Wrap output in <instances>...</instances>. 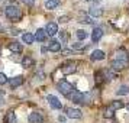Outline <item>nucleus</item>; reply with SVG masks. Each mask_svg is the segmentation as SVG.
Listing matches in <instances>:
<instances>
[{
	"mask_svg": "<svg viewBox=\"0 0 129 123\" xmlns=\"http://www.w3.org/2000/svg\"><path fill=\"white\" fill-rule=\"evenodd\" d=\"M126 67V61H122V59H113L110 62V68L115 71H120Z\"/></svg>",
	"mask_w": 129,
	"mask_h": 123,
	"instance_id": "7",
	"label": "nucleus"
},
{
	"mask_svg": "<svg viewBox=\"0 0 129 123\" xmlns=\"http://www.w3.org/2000/svg\"><path fill=\"white\" fill-rule=\"evenodd\" d=\"M58 22H61V23H65V22H68V16H62V18L58 19Z\"/></svg>",
	"mask_w": 129,
	"mask_h": 123,
	"instance_id": "28",
	"label": "nucleus"
},
{
	"mask_svg": "<svg viewBox=\"0 0 129 123\" xmlns=\"http://www.w3.org/2000/svg\"><path fill=\"white\" fill-rule=\"evenodd\" d=\"M65 114H67V117H70V119H81V116H83L81 110H78V109H73V107L65 109Z\"/></svg>",
	"mask_w": 129,
	"mask_h": 123,
	"instance_id": "4",
	"label": "nucleus"
},
{
	"mask_svg": "<svg viewBox=\"0 0 129 123\" xmlns=\"http://www.w3.org/2000/svg\"><path fill=\"white\" fill-rule=\"evenodd\" d=\"M126 107H128V110H129V103H128V106H126Z\"/></svg>",
	"mask_w": 129,
	"mask_h": 123,
	"instance_id": "30",
	"label": "nucleus"
},
{
	"mask_svg": "<svg viewBox=\"0 0 129 123\" xmlns=\"http://www.w3.org/2000/svg\"><path fill=\"white\" fill-rule=\"evenodd\" d=\"M115 55H116V59H122V61H126L128 59V52L125 49H117Z\"/></svg>",
	"mask_w": 129,
	"mask_h": 123,
	"instance_id": "20",
	"label": "nucleus"
},
{
	"mask_svg": "<svg viewBox=\"0 0 129 123\" xmlns=\"http://www.w3.org/2000/svg\"><path fill=\"white\" fill-rule=\"evenodd\" d=\"M9 49L15 54H20L22 52V45H20L19 42H10V44H9Z\"/></svg>",
	"mask_w": 129,
	"mask_h": 123,
	"instance_id": "15",
	"label": "nucleus"
},
{
	"mask_svg": "<svg viewBox=\"0 0 129 123\" xmlns=\"http://www.w3.org/2000/svg\"><path fill=\"white\" fill-rule=\"evenodd\" d=\"M0 51H2V49H0Z\"/></svg>",
	"mask_w": 129,
	"mask_h": 123,
	"instance_id": "32",
	"label": "nucleus"
},
{
	"mask_svg": "<svg viewBox=\"0 0 129 123\" xmlns=\"http://www.w3.org/2000/svg\"><path fill=\"white\" fill-rule=\"evenodd\" d=\"M103 36V29L102 28H94L93 32H91V41L93 42H99Z\"/></svg>",
	"mask_w": 129,
	"mask_h": 123,
	"instance_id": "10",
	"label": "nucleus"
},
{
	"mask_svg": "<svg viewBox=\"0 0 129 123\" xmlns=\"http://www.w3.org/2000/svg\"><path fill=\"white\" fill-rule=\"evenodd\" d=\"M88 13H90V16H93V18H100V16L103 15V10L99 9V7H91V9L88 10Z\"/></svg>",
	"mask_w": 129,
	"mask_h": 123,
	"instance_id": "19",
	"label": "nucleus"
},
{
	"mask_svg": "<svg viewBox=\"0 0 129 123\" xmlns=\"http://www.w3.org/2000/svg\"><path fill=\"white\" fill-rule=\"evenodd\" d=\"M47 100H48V103H49V106H51L52 109H55V110H59V109L62 107L61 101H59L58 97H55V96H48Z\"/></svg>",
	"mask_w": 129,
	"mask_h": 123,
	"instance_id": "5",
	"label": "nucleus"
},
{
	"mask_svg": "<svg viewBox=\"0 0 129 123\" xmlns=\"http://www.w3.org/2000/svg\"><path fill=\"white\" fill-rule=\"evenodd\" d=\"M77 38H78V39H80V41H83V39H86V38H87V32H86V30H77Z\"/></svg>",
	"mask_w": 129,
	"mask_h": 123,
	"instance_id": "24",
	"label": "nucleus"
},
{
	"mask_svg": "<svg viewBox=\"0 0 129 123\" xmlns=\"http://www.w3.org/2000/svg\"><path fill=\"white\" fill-rule=\"evenodd\" d=\"M34 64H35V61L30 58V57H23L22 58V67L23 68H30Z\"/></svg>",
	"mask_w": 129,
	"mask_h": 123,
	"instance_id": "17",
	"label": "nucleus"
},
{
	"mask_svg": "<svg viewBox=\"0 0 129 123\" xmlns=\"http://www.w3.org/2000/svg\"><path fill=\"white\" fill-rule=\"evenodd\" d=\"M48 49L51 52H58V51H61V44L58 41H51L49 45H48Z\"/></svg>",
	"mask_w": 129,
	"mask_h": 123,
	"instance_id": "14",
	"label": "nucleus"
},
{
	"mask_svg": "<svg viewBox=\"0 0 129 123\" xmlns=\"http://www.w3.org/2000/svg\"><path fill=\"white\" fill-rule=\"evenodd\" d=\"M128 93H129V87L128 86H122V87L119 88V91H117L119 96H123V94H128Z\"/></svg>",
	"mask_w": 129,
	"mask_h": 123,
	"instance_id": "25",
	"label": "nucleus"
},
{
	"mask_svg": "<svg viewBox=\"0 0 129 123\" xmlns=\"http://www.w3.org/2000/svg\"><path fill=\"white\" fill-rule=\"evenodd\" d=\"M103 75H105L107 80H112V78H115V77H116V74H115V71H105V72H103Z\"/></svg>",
	"mask_w": 129,
	"mask_h": 123,
	"instance_id": "26",
	"label": "nucleus"
},
{
	"mask_svg": "<svg viewBox=\"0 0 129 123\" xmlns=\"http://www.w3.org/2000/svg\"><path fill=\"white\" fill-rule=\"evenodd\" d=\"M103 116H105L106 119H112V117H113V109H112V107H107L105 110V113H103Z\"/></svg>",
	"mask_w": 129,
	"mask_h": 123,
	"instance_id": "23",
	"label": "nucleus"
},
{
	"mask_svg": "<svg viewBox=\"0 0 129 123\" xmlns=\"http://www.w3.org/2000/svg\"><path fill=\"white\" fill-rule=\"evenodd\" d=\"M59 5L58 0H47V3H45V7H47L48 10H52V9H55V7Z\"/></svg>",
	"mask_w": 129,
	"mask_h": 123,
	"instance_id": "21",
	"label": "nucleus"
},
{
	"mask_svg": "<svg viewBox=\"0 0 129 123\" xmlns=\"http://www.w3.org/2000/svg\"><path fill=\"white\" fill-rule=\"evenodd\" d=\"M28 120H29V123H42V122H44V117H42L41 113L34 111V113H30V114H29Z\"/></svg>",
	"mask_w": 129,
	"mask_h": 123,
	"instance_id": "9",
	"label": "nucleus"
},
{
	"mask_svg": "<svg viewBox=\"0 0 129 123\" xmlns=\"http://www.w3.org/2000/svg\"><path fill=\"white\" fill-rule=\"evenodd\" d=\"M22 83H23V77H22V75H16V77H13V78L9 80V84H10V87H12V88L19 87Z\"/></svg>",
	"mask_w": 129,
	"mask_h": 123,
	"instance_id": "11",
	"label": "nucleus"
},
{
	"mask_svg": "<svg viewBox=\"0 0 129 123\" xmlns=\"http://www.w3.org/2000/svg\"><path fill=\"white\" fill-rule=\"evenodd\" d=\"M5 123H16V114L13 110H9L5 116Z\"/></svg>",
	"mask_w": 129,
	"mask_h": 123,
	"instance_id": "16",
	"label": "nucleus"
},
{
	"mask_svg": "<svg viewBox=\"0 0 129 123\" xmlns=\"http://www.w3.org/2000/svg\"><path fill=\"white\" fill-rule=\"evenodd\" d=\"M105 52L103 51H100V49H96V51H93V54H91V57L90 58L93 59V61H102V59H105Z\"/></svg>",
	"mask_w": 129,
	"mask_h": 123,
	"instance_id": "13",
	"label": "nucleus"
},
{
	"mask_svg": "<svg viewBox=\"0 0 129 123\" xmlns=\"http://www.w3.org/2000/svg\"><path fill=\"white\" fill-rule=\"evenodd\" d=\"M61 71L64 72V74H74L77 71V67H76V62H68V64H64L61 67Z\"/></svg>",
	"mask_w": 129,
	"mask_h": 123,
	"instance_id": "6",
	"label": "nucleus"
},
{
	"mask_svg": "<svg viewBox=\"0 0 129 123\" xmlns=\"http://www.w3.org/2000/svg\"><path fill=\"white\" fill-rule=\"evenodd\" d=\"M6 16L10 20H13V22H18L19 19L22 18V12H20V9L18 6H7L6 7Z\"/></svg>",
	"mask_w": 129,
	"mask_h": 123,
	"instance_id": "1",
	"label": "nucleus"
},
{
	"mask_svg": "<svg viewBox=\"0 0 129 123\" xmlns=\"http://www.w3.org/2000/svg\"><path fill=\"white\" fill-rule=\"evenodd\" d=\"M58 90H59V93L64 94V96H67V97H70V94L74 91L73 86H71L68 81H65V80H62V81L58 83Z\"/></svg>",
	"mask_w": 129,
	"mask_h": 123,
	"instance_id": "2",
	"label": "nucleus"
},
{
	"mask_svg": "<svg viewBox=\"0 0 129 123\" xmlns=\"http://www.w3.org/2000/svg\"><path fill=\"white\" fill-rule=\"evenodd\" d=\"M73 48H74V49H80V48H83V45H81V44H74Z\"/></svg>",
	"mask_w": 129,
	"mask_h": 123,
	"instance_id": "29",
	"label": "nucleus"
},
{
	"mask_svg": "<svg viewBox=\"0 0 129 123\" xmlns=\"http://www.w3.org/2000/svg\"><path fill=\"white\" fill-rule=\"evenodd\" d=\"M22 41H23V44H32V42L35 41V35H32V33H29V32H26V33L22 35Z\"/></svg>",
	"mask_w": 129,
	"mask_h": 123,
	"instance_id": "18",
	"label": "nucleus"
},
{
	"mask_svg": "<svg viewBox=\"0 0 129 123\" xmlns=\"http://www.w3.org/2000/svg\"><path fill=\"white\" fill-rule=\"evenodd\" d=\"M47 39V32H45V29H38L35 32V41L38 42H44Z\"/></svg>",
	"mask_w": 129,
	"mask_h": 123,
	"instance_id": "12",
	"label": "nucleus"
},
{
	"mask_svg": "<svg viewBox=\"0 0 129 123\" xmlns=\"http://www.w3.org/2000/svg\"><path fill=\"white\" fill-rule=\"evenodd\" d=\"M128 58H129V55H128Z\"/></svg>",
	"mask_w": 129,
	"mask_h": 123,
	"instance_id": "31",
	"label": "nucleus"
},
{
	"mask_svg": "<svg viewBox=\"0 0 129 123\" xmlns=\"http://www.w3.org/2000/svg\"><path fill=\"white\" fill-rule=\"evenodd\" d=\"M7 83V77L3 74V72H0V86H3V84H6Z\"/></svg>",
	"mask_w": 129,
	"mask_h": 123,
	"instance_id": "27",
	"label": "nucleus"
},
{
	"mask_svg": "<svg viewBox=\"0 0 129 123\" xmlns=\"http://www.w3.org/2000/svg\"><path fill=\"white\" fill-rule=\"evenodd\" d=\"M45 32H47L48 36H54L55 33H58V25L55 22H49L45 28Z\"/></svg>",
	"mask_w": 129,
	"mask_h": 123,
	"instance_id": "8",
	"label": "nucleus"
},
{
	"mask_svg": "<svg viewBox=\"0 0 129 123\" xmlns=\"http://www.w3.org/2000/svg\"><path fill=\"white\" fill-rule=\"evenodd\" d=\"M110 107L113 109V110H119V109H122V107H123V103H122V101H117V100H116V101H113V103L110 104Z\"/></svg>",
	"mask_w": 129,
	"mask_h": 123,
	"instance_id": "22",
	"label": "nucleus"
},
{
	"mask_svg": "<svg viewBox=\"0 0 129 123\" xmlns=\"http://www.w3.org/2000/svg\"><path fill=\"white\" fill-rule=\"evenodd\" d=\"M70 99H71V101H74V103H77V104L86 103V97H84V94L80 93V91H77V90H74V91L70 94Z\"/></svg>",
	"mask_w": 129,
	"mask_h": 123,
	"instance_id": "3",
	"label": "nucleus"
}]
</instances>
